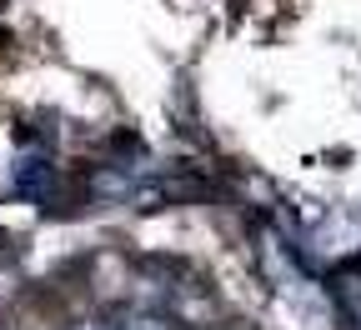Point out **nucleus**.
<instances>
[{"instance_id": "1", "label": "nucleus", "mask_w": 361, "mask_h": 330, "mask_svg": "<svg viewBox=\"0 0 361 330\" xmlns=\"http://www.w3.org/2000/svg\"><path fill=\"white\" fill-rule=\"evenodd\" d=\"M121 330H166L161 320H151V315H135V320H126Z\"/></svg>"}, {"instance_id": "2", "label": "nucleus", "mask_w": 361, "mask_h": 330, "mask_svg": "<svg viewBox=\"0 0 361 330\" xmlns=\"http://www.w3.org/2000/svg\"><path fill=\"white\" fill-rule=\"evenodd\" d=\"M75 330H111V325H101V320H80Z\"/></svg>"}]
</instances>
